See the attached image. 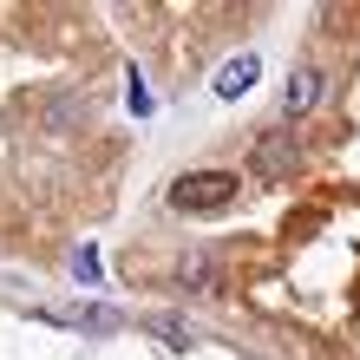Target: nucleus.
Wrapping results in <instances>:
<instances>
[{
    "mask_svg": "<svg viewBox=\"0 0 360 360\" xmlns=\"http://www.w3.org/2000/svg\"><path fill=\"white\" fill-rule=\"evenodd\" d=\"M236 177L229 171H190V177H177L171 184V210H184V217H210V210H229L236 203Z\"/></svg>",
    "mask_w": 360,
    "mask_h": 360,
    "instance_id": "nucleus-1",
    "label": "nucleus"
},
{
    "mask_svg": "<svg viewBox=\"0 0 360 360\" xmlns=\"http://www.w3.org/2000/svg\"><path fill=\"white\" fill-rule=\"evenodd\" d=\"M295 164H302V151H295V138L288 131H269V138H256V158H249V171L256 177H269V184H282Z\"/></svg>",
    "mask_w": 360,
    "mask_h": 360,
    "instance_id": "nucleus-2",
    "label": "nucleus"
},
{
    "mask_svg": "<svg viewBox=\"0 0 360 360\" xmlns=\"http://www.w3.org/2000/svg\"><path fill=\"white\" fill-rule=\"evenodd\" d=\"M39 321H59V328H92V334H112V328H124V314H118V308H105V302H72V308H39Z\"/></svg>",
    "mask_w": 360,
    "mask_h": 360,
    "instance_id": "nucleus-3",
    "label": "nucleus"
},
{
    "mask_svg": "<svg viewBox=\"0 0 360 360\" xmlns=\"http://www.w3.org/2000/svg\"><path fill=\"white\" fill-rule=\"evenodd\" d=\"M256 79H262V59H256V53H236V59L217 72V98H243Z\"/></svg>",
    "mask_w": 360,
    "mask_h": 360,
    "instance_id": "nucleus-4",
    "label": "nucleus"
},
{
    "mask_svg": "<svg viewBox=\"0 0 360 360\" xmlns=\"http://www.w3.org/2000/svg\"><path fill=\"white\" fill-rule=\"evenodd\" d=\"M314 98H321V72H314V66H302V72L288 79V118L314 112Z\"/></svg>",
    "mask_w": 360,
    "mask_h": 360,
    "instance_id": "nucleus-5",
    "label": "nucleus"
},
{
    "mask_svg": "<svg viewBox=\"0 0 360 360\" xmlns=\"http://www.w3.org/2000/svg\"><path fill=\"white\" fill-rule=\"evenodd\" d=\"M144 328H151V334H158V341H164V347H177V354L190 347V328L177 321V314H151V321H144Z\"/></svg>",
    "mask_w": 360,
    "mask_h": 360,
    "instance_id": "nucleus-6",
    "label": "nucleus"
},
{
    "mask_svg": "<svg viewBox=\"0 0 360 360\" xmlns=\"http://www.w3.org/2000/svg\"><path fill=\"white\" fill-rule=\"evenodd\" d=\"M72 269H79V275H86V282H92V275H98V249L86 243V249H79V256H72Z\"/></svg>",
    "mask_w": 360,
    "mask_h": 360,
    "instance_id": "nucleus-7",
    "label": "nucleus"
}]
</instances>
